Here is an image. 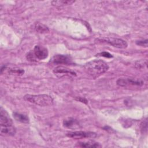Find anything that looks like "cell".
<instances>
[{
	"label": "cell",
	"instance_id": "cell-15",
	"mask_svg": "<svg viewBox=\"0 0 148 148\" xmlns=\"http://www.w3.org/2000/svg\"><path fill=\"white\" fill-rule=\"evenodd\" d=\"M9 73L10 74H16L18 75H21L24 73V71L22 69H19V68H13L10 69L9 71Z\"/></svg>",
	"mask_w": 148,
	"mask_h": 148
},
{
	"label": "cell",
	"instance_id": "cell-4",
	"mask_svg": "<svg viewBox=\"0 0 148 148\" xmlns=\"http://www.w3.org/2000/svg\"><path fill=\"white\" fill-rule=\"evenodd\" d=\"M96 41L99 43H107L109 45L112 46L113 47L119 49H125L128 46L126 41L120 38L103 37L97 38L96 39Z\"/></svg>",
	"mask_w": 148,
	"mask_h": 148
},
{
	"label": "cell",
	"instance_id": "cell-7",
	"mask_svg": "<svg viewBox=\"0 0 148 148\" xmlns=\"http://www.w3.org/2000/svg\"><path fill=\"white\" fill-rule=\"evenodd\" d=\"M33 53L36 58L38 60H44L47 57L49 54L47 49L40 45H36L34 47Z\"/></svg>",
	"mask_w": 148,
	"mask_h": 148
},
{
	"label": "cell",
	"instance_id": "cell-1",
	"mask_svg": "<svg viewBox=\"0 0 148 148\" xmlns=\"http://www.w3.org/2000/svg\"><path fill=\"white\" fill-rule=\"evenodd\" d=\"M0 132L3 136H13L16 129L8 113L1 106L0 108Z\"/></svg>",
	"mask_w": 148,
	"mask_h": 148
},
{
	"label": "cell",
	"instance_id": "cell-11",
	"mask_svg": "<svg viewBox=\"0 0 148 148\" xmlns=\"http://www.w3.org/2000/svg\"><path fill=\"white\" fill-rule=\"evenodd\" d=\"M78 146L81 147H101L102 146L98 142L94 141H87V142H79Z\"/></svg>",
	"mask_w": 148,
	"mask_h": 148
},
{
	"label": "cell",
	"instance_id": "cell-6",
	"mask_svg": "<svg viewBox=\"0 0 148 148\" xmlns=\"http://www.w3.org/2000/svg\"><path fill=\"white\" fill-rule=\"evenodd\" d=\"M67 136L76 139L83 138H94L97 136V134L92 132H86V131H72L67 133Z\"/></svg>",
	"mask_w": 148,
	"mask_h": 148
},
{
	"label": "cell",
	"instance_id": "cell-18",
	"mask_svg": "<svg viewBox=\"0 0 148 148\" xmlns=\"http://www.w3.org/2000/svg\"><path fill=\"white\" fill-rule=\"evenodd\" d=\"M27 60H29V61H34L36 60V57L35 56V55H34L33 51H32H32H30V52H29V53L27 54Z\"/></svg>",
	"mask_w": 148,
	"mask_h": 148
},
{
	"label": "cell",
	"instance_id": "cell-5",
	"mask_svg": "<svg viewBox=\"0 0 148 148\" xmlns=\"http://www.w3.org/2000/svg\"><path fill=\"white\" fill-rule=\"evenodd\" d=\"M116 83L118 86L121 87H127L129 86H142L143 84V82L141 79H139L121 78V79H119L117 80Z\"/></svg>",
	"mask_w": 148,
	"mask_h": 148
},
{
	"label": "cell",
	"instance_id": "cell-17",
	"mask_svg": "<svg viewBox=\"0 0 148 148\" xmlns=\"http://www.w3.org/2000/svg\"><path fill=\"white\" fill-rule=\"evenodd\" d=\"M136 44L139 45V46L146 47L147 46V39L136 40Z\"/></svg>",
	"mask_w": 148,
	"mask_h": 148
},
{
	"label": "cell",
	"instance_id": "cell-13",
	"mask_svg": "<svg viewBox=\"0 0 148 148\" xmlns=\"http://www.w3.org/2000/svg\"><path fill=\"white\" fill-rule=\"evenodd\" d=\"M75 1H69V0H59V1H51V4L53 6L60 7V6H64L66 5H72L74 3Z\"/></svg>",
	"mask_w": 148,
	"mask_h": 148
},
{
	"label": "cell",
	"instance_id": "cell-2",
	"mask_svg": "<svg viewBox=\"0 0 148 148\" xmlns=\"http://www.w3.org/2000/svg\"><path fill=\"white\" fill-rule=\"evenodd\" d=\"M84 68L88 74L95 78L105 73L108 70L109 66L101 60H94L86 63Z\"/></svg>",
	"mask_w": 148,
	"mask_h": 148
},
{
	"label": "cell",
	"instance_id": "cell-8",
	"mask_svg": "<svg viewBox=\"0 0 148 148\" xmlns=\"http://www.w3.org/2000/svg\"><path fill=\"white\" fill-rule=\"evenodd\" d=\"M52 61L58 64H71L72 62V59L68 55L57 54L53 57Z\"/></svg>",
	"mask_w": 148,
	"mask_h": 148
},
{
	"label": "cell",
	"instance_id": "cell-19",
	"mask_svg": "<svg viewBox=\"0 0 148 148\" xmlns=\"http://www.w3.org/2000/svg\"><path fill=\"white\" fill-rule=\"evenodd\" d=\"M98 55H99L101 56H102V57H106V58H112V57H113V56L111 54H110L108 52H106V51L102 52V53H99Z\"/></svg>",
	"mask_w": 148,
	"mask_h": 148
},
{
	"label": "cell",
	"instance_id": "cell-10",
	"mask_svg": "<svg viewBox=\"0 0 148 148\" xmlns=\"http://www.w3.org/2000/svg\"><path fill=\"white\" fill-rule=\"evenodd\" d=\"M13 116L14 119L17 121H19L23 123H28L29 121V119L28 117L25 114L19 113L17 112H13Z\"/></svg>",
	"mask_w": 148,
	"mask_h": 148
},
{
	"label": "cell",
	"instance_id": "cell-3",
	"mask_svg": "<svg viewBox=\"0 0 148 148\" xmlns=\"http://www.w3.org/2000/svg\"><path fill=\"white\" fill-rule=\"evenodd\" d=\"M25 101L40 106H49L53 104V98L47 94H27L24 97Z\"/></svg>",
	"mask_w": 148,
	"mask_h": 148
},
{
	"label": "cell",
	"instance_id": "cell-14",
	"mask_svg": "<svg viewBox=\"0 0 148 148\" xmlns=\"http://www.w3.org/2000/svg\"><path fill=\"white\" fill-rule=\"evenodd\" d=\"M34 28L36 30V31L39 33H46L49 32V28L46 25L40 23H36L35 25Z\"/></svg>",
	"mask_w": 148,
	"mask_h": 148
},
{
	"label": "cell",
	"instance_id": "cell-20",
	"mask_svg": "<svg viewBox=\"0 0 148 148\" xmlns=\"http://www.w3.org/2000/svg\"><path fill=\"white\" fill-rule=\"evenodd\" d=\"M76 100L82 102H84V103H87V101L86 99L83 98H82V97H77V98H76Z\"/></svg>",
	"mask_w": 148,
	"mask_h": 148
},
{
	"label": "cell",
	"instance_id": "cell-12",
	"mask_svg": "<svg viewBox=\"0 0 148 148\" xmlns=\"http://www.w3.org/2000/svg\"><path fill=\"white\" fill-rule=\"evenodd\" d=\"M63 125L64 127L69 128H75L76 126H78L79 124L77 121L72 118H69L64 120L63 121Z\"/></svg>",
	"mask_w": 148,
	"mask_h": 148
},
{
	"label": "cell",
	"instance_id": "cell-16",
	"mask_svg": "<svg viewBox=\"0 0 148 148\" xmlns=\"http://www.w3.org/2000/svg\"><path fill=\"white\" fill-rule=\"evenodd\" d=\"M140 128H141V131L142 133L145 134L147 132V119H145L140 124Z\"/></svg>",
	"mask_w": 148,
	"mask_h": 148
},
{
	"label": "cell",
	"instance_id": "cell-9",
	"mask_svg": "<svg viewBox=\"0 0 148 148\" xmlns=\"http://www.w3.org/2000/svg\"><path fill=\"white\" fill-rule=\"evenodd\" d=\"M54 73H64V74H68V75H71L73 76H76V73L72 71L70 69H68L66 67L64 66H57L53 70Z\"/></svg>",
	"mask_w": 148,
	"mask_h": 148
}]
</instances>
